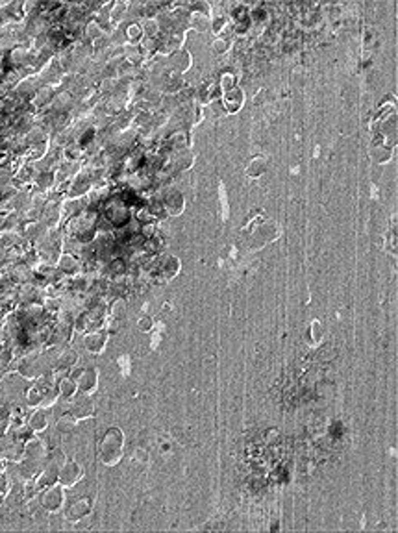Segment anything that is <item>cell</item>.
<instances>
[{
    "mask_svg": "<svg viewBox=\"0 0 398 533\" xmlns=\"http://www.w3.org/2000/svg\"><path fill=\"white\" fill-rule=\"evenodd\" d=\"M123 448H124L123 431L117 430V428H110L104 433V437L100 439V444H98V459L108 466L117 465L121 461V457H123Z\"/></svg>",
    "mask_w": 398,
    "mask_h": 533,
    "instance_id": "cell-1",
    "label": "cell"
},
{
    "mask_svg": "<svg viewBox=\"0 0 398 533\" xmlns=\"http://www.w3.org/2000/svg\"><path fill=\"white\" fill-rule=\"evenodd\" d=\"M97 220L98 215L95 209H87V211H82L78 217L73 220V231L78 241H89L95 235V230H97Z\"/></svg>",
    "mask_w": 398,
    "mask_h": 533,
    "instance_id": "cell-2",
    "label": "cell"
},
{
    "mask_svg": "<svg viewBox=\"0 0 398 533\" xmlns=\"http://www.w3.org/2000/svg\"><path fill=\"white\" fill-rule=\"evenodd\" d=\"M65 463V455L60 450H52L49 455V459L45 461V468L41 476L37 478V485L39 487H50L58 481V474H60V468Z\"/></svg>",
    "mask_w": 398,
    "mask_h": 533,
    "instance_id": "cell-3",
    "label": "cell"
},
{
    "mask_svg": "<svg viewBox=\"0 0 398 533\" xmlns=\"http://www.w3.org/2000/svg\"><path fill=\"white\" fill-rule=\"evenodd\" d=\"M104 217L108 222H111V224L117 226V228H124V226H128V222H130V209L123 200L113 198L106 204Z\"/></svg>",
    "mask_w": 398,
    "mask_h": 533,
    "instance_id": "cell-4",
    "label": "cell"
},
{
    "mask_svg": "<svg viewBox=\"0 0 398 533\" xmlns=\"http://www.w3.org/2000/svg\"><path fill=\"white\" fill-rule=\"evenodd\" d=\"M63 503H65V492H63V485H50L47 487V491L41 494V507L47 509L49 513H58L62 511Z\"/></svg>",
    "mask_w": 398,
    "mask_h": 533,
    "instance_id": "cell-5",
    "label": "cell"
},
{
    "mask_svg": "<svg viewBox=\"0 0 398 533\" xmlns=\"http://www.w3.org/2000/svg\"><path fill=\"white\" fill-rule=\"evenodd\" d=\"M161 204L165 207L167 215H180L184 211L185 198L178 189H167V193H163L161 196Z\"/></svg>",
    "mask_w": 398,
    "mask_h": 533,
    "instance_id": "cell-6",
    "label": "cell"
},
{
    "mask_svg": "<svg viewBox=\"0 0 398 533\" xmlns=\"http://www.w3.org/2000/svg\"><path fill=\"white\" fill-rule=\"evenodd\" d=\"M82 466L76 463V461H65L60 468V474H58V481L63 485V487H71V485L78 483L80 478H82Z\"/></svg>",
    "mask_w": 398,
    "mask_h": 533,
    "instance_id": "cell-7",
    "label": "cell"
},
{
    "mask_svg": "<svg viewBox=\"0 0 398 533\" xmlns=\"http://www.w3.org/2000/svg\"><path fill=\"white\" fill-rule=\"evenodd\" d=\"M73 380L80 391H84V393H93V391L97 389L98 374L95 369H78L73 374Z\"/></svg>",
    "mask_w": 398,
    "mask_h": 533,
    "instance_id": "cell-8",
    "label": "cell"
},
{
    "mask_svg": "<svg viewBox=\"0 0 398 533\" xmlns=\"http://www.w3.org/2000/svg\"><path fill=\"white\" fill-rule=\"evenodd\" d=\"M276 235H278V228H276V224H272V222H265V224H261L254 233H252L250 244L254 246V248H261L263 244H267V242H270L272 239H276Z\"/></svg>",
    "mask_w": 398,
    "mask_h": 533,
    "instance_id": "cell-9",
    "label": "cell"
},
{
    "mask_svg": "<svg viewBox=\"0 0 398 533\" xmlns=\"http://www.w3.org/2000/svg\"><path fill=\"white\" fill-rule=\"evenodd\" d=\"M243 100H245V93L241 91L239 87H233L232 91L224 93V98H222V108H226V111H230V113H235L237 109H241V106H243Z\"/></svg>",
    "mask_w": 398,
    "mask_h": 533,
    "instance_id": "cell-10",
    "label": "cell"
},
{
    "mask_svg": "<svg viewBox=\"0 0 398 533\" xmlns=\"http://www.w3.org/2000/svg\"><path fill=\"white\" fill-rule=\"evenodd\" d=\"M180 273V261L174 255H165L159 263V276L161 280H172Z\"/></svg>",
    "mask_w": 398,
    "mask_h": 533,
    "instance_id": "cell-11",
    "label": "cell"
},
{
    "mask_svg": "<svg viewBox=\"0 0 398 533\" xmlns=\"http://www.w3.org/2000/svg\"><path fill=\"white\" fill-rule=\"evenodd\" d=\"M89 511H91V502H89V498H82V500H76L73 505H69L67 518L69 520H80V518H84V516L89 515Z\"/></svg>",
    "mask_w": 398,
    "mask_h": 533,
    "instance_id": "cell-12",
    "label": "cell"
},
{
    "mask_svg": "<svg viewBox=\"0 0 398 533\" xmlns=\"http://www.w3.org/2000/svg\"><path fill=\"white\" fill-rule=\"evenodd\" d=\"M106 339H108V335L104 332H91L86 337V341H84V346L91 354H100V352L104 350Z\"/></svg>",
    "mask_w": 398,
    "mask_h": 533,
    "instance_id": "cell-13",
    "label": "cell"
},
{
    "mask_svg": "<svg viewBox=\"0 0 398 533\" xmlns=\"http://www.w3.org/2000/svg\"><path fill=\"white\" fill-rule=\"evenodd\" d=\"M93 413V402L87 396H80L78 400H74L73 404V415L76 418H84V417H91Z\"/></svg>",
    "mask_w": 398,
    "mask_h": 533,
    "instance_id": "cell-14",
    "label": "cell"
},
{
    "mask_svg": "<svg viewBox=\"0 0 398 533\" xmlns=\"http://www.w3.org/2000/svg\"><path fill=\"white\" fill-rule=\"evenodd\" d=\"M392 156L391 146H387L385 143H374V146L370 148V158L376 161V163H387L389 158Z\"/></svg>",
    "mask_w": 398,
    "mask_h": 533,
    "instance_id": "cell-15",
    "label": "cell"
},
{
    "mask_svg": "<svg viewBox=\"0 0 398 533\" xmlns=\"http://www.w3.org/2000/svg\"><path fill=\"white\" fill-rule=\"evenodd\" d=\"M89 185H91V176L86 174V172H82V174H78L76 178H74L73 187H71V194H73V196H80V194L87 193V191H89Z\"/></svg>",
    "mask_w": 398,
    "mask_h": 533,
    "instance_id": "cell-16",
    "label": "cell"
},
{
    "mask_svg": "<svg viewBox=\"0 0 398 533\" xmlns=\"http://www.w3.org/2000/svg\"><path fill=\"white\" fill-rule=\"evenodd\" d=\"M265 172H267V159H265L263 156H256V158L248 163V167H246V174L250 176V178H259V176H263Z\"/></svg>",
    "mask_w": 398,
    "mask_h": 533,
    "instance_id": "cell-17",
    "label": "cell"
},
{
    "mask_svg": "<svg viewBox=\"0 0 398 533\" xmlns=\"http://www.w3.org/2000/svg\"><path fill=\"white\" fill-rule=\"evenodd\" d=\"M171 65L174 67V71H178V73H184V71H187L191 65V60H189V54L187 52H176V54L172 56V60H171Z\"/></svg>",
    "mask_w": 398,
    "mask_h": 533,
    "instance_id": "cell-18",
    "label": "cell"
},
{
    "mask_svg": "<svg viewBox=\"0 0 398 533\" xmlns=\"http://www.w3.org/2000/svg\"><path fill=\"white\" fill-rule=\"evenodd\" d=\"M28 424H30V428L34 431H45V430H47V426H49L47 413H43V411L34 413V415L30 417V420H28Z\"/></svg>",
    "mask_w": 398,
    "mask_h": 533,
    "instance_id": "cell-19",
    "label": "cell"
},
{
    "mask_svg": "<svg viewBox=\"0 0 398 533\" xmlns=\"http://www.w3.org/2000/svg\"><path fill=\"white\" fill-rule=\"evenodd\" d=\"M74 426H76V417H74L73 413H65V415H62L60 420H58L56 430L62 431V433H69V431L74 430Z\"/></svg>",
    "mask_w": 398,
    "mask_h": 533,
    "instance_id": "cell-20",
    "label": "cell"
},
{
    "mask_svg": "<svg viewBox=\"0 0 398 533\" xmlns=\"http://www.w3.org/2000/svg\"><path fill=\"white\" fill-rule=\"evenodd\" d=\"M191 163H193V156L187 150H180L176 154V158H174V169L178 170H187L191 167Z\"/></svg>",
    "mask_w": 398,
    "mask_h": 533,
    "instance_id": "cell-21",
    "label": "cell"
},
{
    "mask_svg": "<svg viewBox=\"0 0 398 533\" xmlns=\"http://www.w3.org/2000/svg\"><path fill=\"white\" fill-rule=\"evenodd\" d=\"M58 263H60V271H63V273H67V274H74L76 271H78V261L74 259L71 254L62 255Z\"/></svg>",
    "mask_w": 398,
    "mask_h": 533,
    "instance_id": "cell-22",
    "label": "cell"
},
{
    "mask_svg": "<svg viewBox=\"0 0 398 533\" xmlns=\"http://www.w3.org/2000/svg\"><path fill=\"white\" fill-rule=\"evenodd\" d=\"M76 389L78 387H76L73 378H63L62 382H60V394H62L63 398H73Z\"/></svg>",
    "mask_w": 398,
    "mask_h": 533,
    "instance_id": "cell-23",
    "label": "cell"
},
{
    "mask_svg": "<svg viewBox=\"0 0 398 533\" xmlns=\"http://www.w3.org/2000/svg\"><path fill=\"white\" fill-rule=\"evenodd\" d=\"M337 356V350H335V346L333 345H324V346H320L317 352V359L318 361H322V363H328V361H333Z\"/></svg>",
    "mask_w": 398,
    "mask_h": 533,
    "instance_id": "cell-24",
    "label": "cell"
},
{
    "mask_svg": "<svg viewBox=\"0 0 398 533\" xmlns=\"http://www.w3.org/2000/svg\"><path fill=\"white\" fill-rule=\"evenodd\" d=\"M322 339V330H320V324L317 321L311 322V326L307 330V343L309 345H318Z\"/></svg>",
    "mask_w": 398,
    "mask_h": 533,
    "instance_id": "cell-25",
    "label": "cell"
},
{
    "mask_svg": "<svg viewBox=\"0 0 398 533\" xmlns=\"http://www.w3.org/2000/svg\"><path fill=\"white\" fill-rule=\"evenodd\" d=\"M76 359H78L76 352L67 350V352H63L62 356H60V361H58V365H60L62 369H71V367L76 363Z\"/></svg>",
    "mask_w": 398,
    "mask_h": 533,
    "instance_id": "cell-26",
    "label": "cell"
},
{
    "mask_svg": "<svg viewBox=\"0 0 398 533\" xmlns=\"http://www.w3.org/2000/svg\"><path fill=\"white\" fill-rule=\"evenodd\" d=\"M235 82H237V76L228 71V73H224V74L221 76V89H222L224 93L232 91L233 87H235Z\"/></svg>",
    "mask_w": 398,
    "mask_h": 533,
    "instance_id": "cell-27",
    "label": "cell"
},
{
    "mask_svg": "<svg viewBox=\"0 0 398 533\" xmlns=\"http://www.w3.org/2000/svg\"><path fill=\"white\" fill-rule=\"evenodd\" d=\"M60 213H62V209L58 206H49L47 209H45V218H47V222L49 224H56L58 220H60Z\"/></svg>",
    "mask_w": 398,
    "mask_h": 533,
    "instance_id": "cell-28",
    "label": "cell"
},
{
    "mask_svg": "<svg viewBox=\"0 0 398 533\" xmlns=\"http://www.w3.org/2000/svg\"><path fill=\"white\" fill-rule=\"evenodd\" d=\"M108 271H110V274H113V276H123V274L126 273V263H124V259H113Z\"/></svg>",
    "mask_w": 398,
    "mask_h": 533,
    "instance_id": "cell-29",
    "label": "cell"
},
{
    "mask_svg": "<svg viewBox=\"0 0 398 533\" xmlns=\"http://www.w3.org/2000/svg\"><path fill=\"white\" fill-rule=\"evenodd\" d=\"M124 311H126V302H124L123 298L115 300V302H113V306H111V317H113V319H119V317L123 319Z\"/></svg>",
    "mask_w": 398,
    "mask_h": 533,
    "instance_id": "cell-30",
    "label": "cell"
},
{
    "mask_svg": "<svg viewBox=\"0 0 398 533\" xmlns=\"http://www.w3.org/2000/svg\"><path fill=\"white\" fill-rule=\"evenodd\" d=\"M86 34L87 37L91 39V41H95V39H100V37L104 36V32L100 30V25H97V23H89L86 28Z\"/></svg>",
    "mask_w": 398,
    "mask_h": 533,
    "instance_id": "cell-31",
    "label": "cell"
},
{
    "mask_svg": "<svg viewBox=\"0 0 398 533\" xmlns=\"http://www.w3.org/2000/svg\"><path fill=\"white\" fill-rule=\"evenodd\" d=\"M71 102H73L71 95H69L67 91H63V93H60V97H58V98L54 100V108H56V109L69 108V104H71Z\"/></svg>",
    "mask_w": 398,
    "mask_h": 533,
    "instance_id": "cell-32",
    "label": "cell"
},
{
    "mask_svg": "<svg viewBox=\"0 0 398 533\" xmlns=\"http://www.w3.org/2000/svg\"><path fill=\"white\" fill-rule=\"evenodd\" d=\"M126 36H128L130 41H137L141 37V26L139 25H130L128 30H126Z\"/></svg>",
    "mask_w": 398,
    "mask_h": 533,
    "instance_id": "cell-33",
    "label": "cell"
},
{
    "mask_svg": "<svg viewBox=\"0 0 398 533\" xmlns=\"http://www.w3.org/2000/svg\"><path fill=\"white\" fill-rule=\"evenodd\" d=\"M211 49H213V54H217V56L224 54V52L228 50V41H226V39H217V41L213 43V47H211Z\"/></svg>",
    "mask_w": 398,
    "mask_h": 533,
    "instance_id": "cell-34",
    "label": "cell"
},
{
    "mask_svg": "<svg viewBox=\"0 0 398 533\" xmlns=\"http://www.w3.org/2000/svg\"><path fill=\"white\" fill-rule=\"evenodd\" d=\"M145 28H147L145 32H147L148 36H156V34H158V30H159L158 21H156V19H148L147 25H145Z\"/></svg>",
    "mask_w": 398,
    "mask_h": 533,
    "instance_id": "cell-35",
    "label": "cell"
},
{
    "mask_svg": "<svg viewBox=\"0 0 398 533\" xmlns=\"http://www.w3.org/2000/svg\"><path fill=\"white\" fill-rule=\"evenodd\" d=\"M65 156H67L69 159H78L80 156H82V148L80 146H69L67 150H65Z\"/></svg>",
    "mask_w": 398,
    "mask_h": 533,
    "instance_id": "cell-36",
    "label": "cell"
},
{
    "mask_svg": "<svg viewBox=\"0 0 398 533\" xmlns=\"http://www.w3.org/2000/svg\"><path fill=\"white\" fill-rule=\"evenodd\" d=\"M150 324H152V321H150V319H147V317H145V319H141V321H139V328H141L143 332H148V330L152 328V326H150Z\"/></svg>",
    "mask_w": 398,
    "mask_h": 533,
    "instance_id": "cell-37",
    "label": "cell"
}]
</instances>
